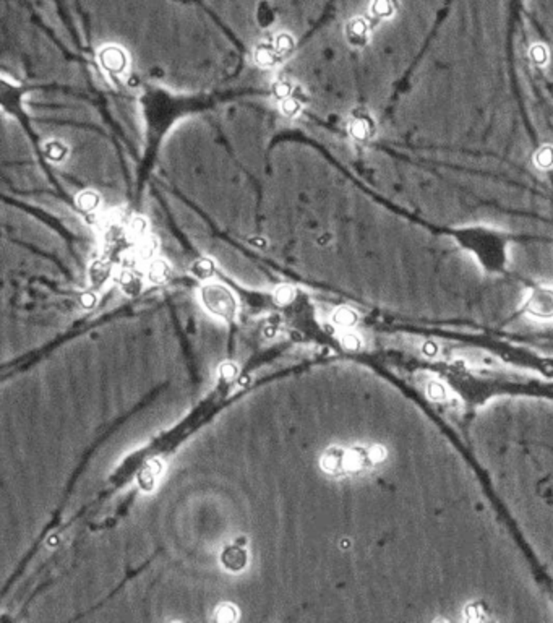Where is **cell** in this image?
<instances>
[{"instance_id": "cell-1", "label": "cell", "mask_w": 553, "mask_h": 623, "mask_svg": "<svg viewBox=\"0 0 553 623\" xmlns=\"http://www.w3.org/2000/svg\"><path fill=\"white\" fill-rule=\"evenodd\" d=\"M200 302L211 315L224 322H232L237 315V299L234 292L222 283L210 281L200 289Z\"/></svg>"}, {"instance_id": "cell-2", "label": "cell", "mask_w": 553, "mask_h": 623, "mask_svg": "<svg viewBox=\"0 0 553 623\" xmlns=\"http://www.w3.org/2000/svg\"><path fill=\"white\" fill-rule=\"evenodd\" d=\"M526 312L535 320H552L553 318V289L539 286L530 291L526 299Z\"/></svg>"}, {"instance_id": "cell-3", "label": "cell", "mask_w": 553, "mask_h": 623, "mask_svg": "<svg viewBox=\"0 0 553 623\" xmlns=\"http://www.w3.org/2000/svg\"><path fill=\"white\" fill-rule=\"evenodd\" d=\"M99 63L103 67V70H106L110 75H122V73L127 72L129 68L130 58L129 54H127L125 49H122L120 46H106L101 49L99 52Z\"/></svg>"}, {"instance_id": "cell-4", "label": "cell", "mask_w": 553, "mask_h": 623, "mask_svg": "<svg viewBox=\"0 0 553 623\" xmlns=\"http://www.w3.org/2000/svg\"><path fill=\"white\" fill-rule=\"evenodd\" d=\"M322 467L329 476H343L348 474V450L341 446H331L322 456Z\"/></svg>"}, {"instance_id": "cell-5", "label": "cell", "mask_w": 553, "mask_h": 623, "mask_svg": "<svg viewBox=\"0 0 553 623\" xmlns=\"http://www.w3.org/2000/svg\"><path fill=\"white\" fill-rule=\"evenodd\" d=\"M349 133L354 140L357 141H369L375 133L374 119L362 111H357L349 122Z\"/></svg>"}, {"instance_id": "cell-6", "label": "cell", "mask_w": 553, "mask_h": 623, "mask_svg": "<svg viewBox=\"0 0 553 623\" xmlns=\"http://www.w3.org/2000/svg\"><path fill=\"white\" fill-rule=\"evenodd\" d=\"M371 28L365 18H354L345 26V38L354 47H364L370 41Z\"/></svg>"}, {"instance_id": "cell-7", "label": "cell", "mask_w": 553, "mask_h": 623, "mask_svg": "<svg viewBox=\"0 0 553 623\" xmlns=\"http://www.w3.org/2000/svg\"><path fill=\"white\" fill-rule=\"evenodd\" d=\"M221 562L222 567L232 573L242 572L248 562L247 550L242 546H227L221 553Z\"/></svg>"}, {"instance_id": "cell-8", "label": "cell", "mask_w": 553, "mask_h": 623, "mask_svg": "<svg viewBox=\"0 0 553 623\" xmlns=\"http://www.w3.org/2000/svg\"><path fill=\"white\" fill-rule=\"evenodd\" d=\"M253 58L255 63L262 68H273L281 61L273 42H260L253 52Z\"/></svg>"}, {"instance_id": "cell-9", "label": "cell", "mask_w": 553, "mask_h": 623, "mask_svg": "<svg viewBox=\"0 0 553 623\" xmlns=\"http://www.w3.org/2000/svg\"><path fill=\"white\" fill-rule=\"evenodd\" d=\"M110 276H113V266L106 260H94L89 266L88 278L93 287H103L104 284H108Z\"/></svg>"}, {"instance_id": "cell-10", "label": "cell", "mask_w": 553, "mask_h": 623, "mask_svg": "<svg viewBox=\"0 0 553 623\" xmlns=\"http://www.w3.org/2000/svg\"><path fill=\"white\" fill-rule=\"evenodd\" d=\"M146 278L151 284H164L171 278V265L164 258H153L148 266Z\"/></svg>"}, {"instance_id": "cell-11", "label": "cell", "mask_w": 553, "mask_h": 623, "mask_svg": "<svg viewBox=\"0 0 553 623\" xmlns=\"http://www.w3.org/2000/svg\"><path fill=\"white\" fill-rule=\"evenodd\" d=\"M163 471V465L159 460H153L148 462V465L143 467V471L138 476V482H140V487L145 492H151L154 487H156V481L159 477V474Z\"/></svg>"}, {"instance_id": "cell-12", "label": "cell", "mask_w": 553, "mask_h": 623, "mask_svg": "<svg viewBox=\"0 0 553 623\" xmlns=\"http://www.w3.org/2000/svg\"><path fill=\"white\" fill-rule=\"evenodd\" d=\"M119 286L125 296L135 297L143 289V278L140 275H136L135 271L125 270L119 275Z\"/></svg>"}, {"instance_id": "cell-13", "label": "cell", "mask_w": 553, "mask_h": 623, "mask_svg": "<svg viewBox=\"0 0 553 623\" xmlns=\"http://www.w3.org/2000/svg\"><path fill=\"white\" fill-rule=\"evenodd\" d=\"M398 12V0H374L370 5L371 17L376 20H390Z\"/></svg>"}, {"instance_id": "cell-14", "label": "cell", "mask_w": 553, "mask_h": 623, "mask_svg": "<svg viewBox=\"0 0 553 623\" xmlns=\"http://www.w3.org/2000/svg\"><path fill=\"white\" fill-rule=\"evenodd\" d=\"M77 206L84 213H94L99 210V206L103 205V199H101L99 191L96 190H83L77 195Z\"/></svg>"}, {"instance_id": "cell-15", "label": "cell", "mask_w": 553, "mask_h": 623, "mask_svg": "<svg viewBox=\"0 0 553 623\" xmlns=\"http://www.w3.org/2000/svg\"><path fill=\"white\" fill-rule=\"evenodd\" d=\"M42 151L51 163L56 164H61L68 158V146L62 140H49L42 148Z\"/></svg>"}, {"instance_id": "cell-16", "label": "cell", "mask_w": 553, "mask_h": 623, "mask_svg": "<svg viewBox=\"0 0 553 623\" xmlns=\"http://www.w3.org/2000/svg\"><path fill=\"white\" fill-rule=\"evenodd\" d=\"M357 320H359L357 312L350 307H339L331 315V322L336 325L338 328L343 329H350L355 323H357Z\"/></svg>"}, {"instance_id": "cell-17", "label": "cell", "mask_w": 553, "mask_h": 623, "mask_svg": "<svg viewBox=\"0 0 553 623\" xmlns=\"http://www.w3.org/2000/svg\"><path fill=\"white\" fill-rule=\"evenodd\" d=\"M302 111H304V99L302 98H297V96L292 94L291 98L281 101V113H283L284 117L295 119V117L302 114Z\"/></svg>"}, {"instance_id": "cell-18", "label": "cell", "mask_w": 553, "mask_h": 623, "mask_svg": "<svg viewBox=\"0 0 553 623\" xmlns=\"http://www.w3.org/2000/svg\"><path fill=\"white\" fill-rule=\"evenodd\" d=\"M156 252H158V241L151 236L141 239L140 244H138V247H136V255H138V258H141V260L156 258Z\"/></svg>"}, {"instance_id": "cell-19", "label": "cell", "mask_w": 553, "mask_h": 623, "mask_svg": "<svg viewBox=\"0 0 553 623\" xmlns=\"http://www.w3.org/2000/svg\"><path fill=\"white\" fill-rule=\"evenodd\" d=\"M273 44L276 47V51H278L281 58L286 57V56H291L295 49V39L292 38L289 33H281V34L276 36Z\"/></svg>"}, {"instance_id": "cell-20", "label": "cell", "mask_w": 553, "mask_h": 623, "mask_svg": "<svg viewBox=\"0 0 553 623\" xmlns=\"http://www.w3.org/2000/svg\"><path fill=\"white\" fill-rule=\"evenodd\" d=\"M148 231H150V222H148L146 218L134 216L129 221V232L132 234V237L138 239V241L148 237Z\"/></svg>"}, {"instance_id": "cell-21", "label": "cell", "mask_w": 553, "mask_h": 623, "mask_svg": "<svg viewBox=\"0 0 553 623\" xmlns=\"http://www.w3.org/2000/svg\"><path fill=\"white\" fill-rule=\"evenodd\" d=\"M215 273V263L208 258H201L191 265V275L198 279H210Z\"/></svg>"}, {"instance_id": "cell-22", "label": "cell", "mask_w": 553, "mask_h": 623, "mask_svg": "<svg viewBox=\"0 0 553 623\" xmlns=\"http://www.w3.org/2000/svg\"><path fill=\"white\" fill-rule=\"evenodd\" d=\"M534 163L537 168L549 170L553 168V148L552 146H542L539 151L535 153Z\"/></svg>"}, {"instance_id": "cell-23", "label": "cell", "mask_w": 553, "mask_h": 623, "mask_svg": "<svg viewBox=\"0 0 553 623\" xmlns=\"http://www.w3.org/2000/svg\"><path fill=\"white\" fill-rule=\"evenodd\" d=\"M273 296H274L276 303H279V306H287V303H291L292 301H294L295 289L291 284H279L274 289Z\"/></svg>"}, {"instance_id": "cell-24", "label": "cell", "mask_w": 553, "mask_h": 623, "mask_svg": "<svg viewBox=\"0 0 553 623\" xmlns=\"http://www.w3.org/2000/svg\"><path fill=\"white\" fill-rule=\"evenodd\" d=\"M294 89L295 88L292 87V83L289 82V80H276V82L273 83V94H274V98L279 99V101L291 98V96L294 94Z\"/></svg>"}, {"instance_id": "cell-25", "label": "cell", "mask_w": 553, "mask_h": 623, "mask_svg": "<svg viewBox=\"0 0 553 623\" xmlns=\"http://www.w3.org/2000/svg\"><path fill=\"white\" fill-rule=\"evenodd\" d=\"M341 344L348 351H359L362 348V338L355 332H352V329H344L341 334Z\"/></svg>"}, {"instance_id": "cell-26", "label": "cell", "mask_w": 553, "mask_h": 623, "mask_svg": "<svg viewBox=\"0 0 553 623\" xmlns=\"http://www.w3.org/2000/svg\"><path fill=\"white\" fill-rule=\"evenodd\" d=\"M237 619H239V612H237L236 605L221 604L216 609L215 620H217V622H236Z\"/></svg>"}, {"instance_id": "cell-27", "label": "cell", "mask_w": 553, "mask_h": 623, "mask_svg": "<svg viewBox=\"0 0 553 623\" xmlns=\"http://www.w3.org/2000/svg\"><path fill=\"white\" fill-rule=\"evenodd\" d=\"M529 56H530V58H533V62L535 63V65H540V67H544L547 62H549V51L545 49V46H542V44H534L533 47H530L529 49Z\"/></svg>"}, {"instance_id": "cell-28", "label": "cell", "mask_w": 553, "mask_h": 623, "mask_svg": "<svg viewBox=\"0 0 553 623\" xmlns=\"http://www.w3.org/2000/svg\"><path fill=\"white\" fill-rule=\"evenodd\" d=\"M427 391H428V396L435 399V401H445V399L448 398V391H446V388L441 385L440 382L428 383Z\"/></svg>"}, {"instance_id": "cell-29", "label": "cell", "mask_w": 553, "mask_h": 623, "mask_svg": "<svg viewBox=\"0 0 553 623\" xmlns=\"http://www.w3.org/2000/svg\"><path fill=\"white\" fill-rule=\"evenodd\" d=\"M237 367L232 364V362H224V364H221V367H220V375L222 377V378H226V380H232V378H236L237 377Z\"/></svg>"}, {"instance_id": "cell-30", "label": "cell", "mask_w": 553, "mask_h": 623, "mask_svg": "<svg viewBox=\"0 0 553 623\" xmlns=\"http://www.w3.org/2000/svg\"><path fill=\"white\" fill-rule=\"evenodd\" d=\"M96 303H98V297H96V294L91 291L83 292V294L80 296V306H82L83 308H87V310L93 308Z\"/></svg>"}, {"instance_id": "cell-31", "label": "cell", "mask_w": 553, "mask_h": 623, "mask_svg": "<svg viewBox=\"0 0 553 623\" xmlns=\"http://www.w3.org/2000/svg\"><path fill=\"white\" fill-rule=\"evenodd\" d=\"M466 615H467V620H474V622L476 620H482L483 619V610L478 605L472 604V605H469L466 609Z\"/></svg>"}, {"instance_id": "cell-32", "label": "cell", "mask_w": 553, "mask_h": 623, "mask_svg": "<svg viewBox=\"0 0 553 623\" xmlns=\"http://www.w3.org/2000/svg\"><path fill=\"white\" fill-rule=\"evenodd\" d=\"M260 12H262V15L258 13V20H260V25H263V28H268V25L271 23V21L274 20V15L271 13V10L268 8L267 12H263L262 8H260Z\"/></svg>"}]
</instances>
